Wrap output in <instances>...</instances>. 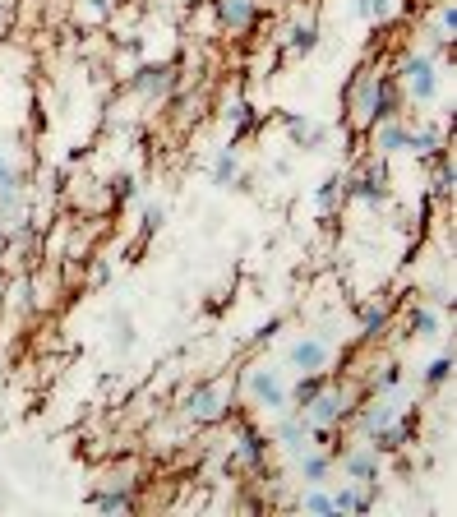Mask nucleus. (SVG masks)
Returning a JSON list of instances; mask_svg holds the SVG:
<instances>
[{"mask_svg":"<svg viewBox=\"0 0 457 517\" xmlns=\"http://www.w3.org/2000/svg\"><path fill=\"white\" fill-rule=\"evenodd\" d=\"M347 411H351V393H347V388H319V393H314L310 402L301 407V416H305L310 430H328V425H337Z\"/></svg>","mask_w":457,"mask_h":517,"instance_id":"nucleus-1","label":"nucleus"},{"mask_svg":"<svg viewBox=\"0 0 457 517\" xmlns=\"http://www.w3.org/2000/svg\"><path fill=\"white\" fill-rule=\"evenodd\" d=\"M245 393L254 397V407L287 411V384H282V374L268 370V365H254V370L245 374Z\"/></svg>","mask_w":457,"mask_h":517,"instance_id":"nucleus-2","label":"nucleus"},{"mask_svg":"<svg viewBox=\"0 0 457 517\" xmlns=\"http://www.w3.org/2000/svg\"><path fill=\"white\" fill-rule=\"evenodd\" d=\"M402 84L416 102H434L439 97V74H434V61L430 56H407L402 61Z\"/></svg>","mask_w":457,"mask_h":517,"instance_id":"nucleus-3","label":"nucleus"},{"mask_svg":"<svg viewBox=\"0 0 457 517\" xmlns=\"http://www.w3.org/2000/svg\"><path fill=\"white\" fill-rule=\"evenodd\" d=\"M227 411V384L213 379V384H199L190 397H185V416L190 421H217Z\"/></svg>","mask_w":457,"mask_h":517,"instance_id":"nucleus-4","label":"nucleus"},{"mask_svg":"<svg viewBox=\"0 0 457 517\" xmlns=\"http://www.w3.org/2000/svg\"><path fill=\"white\" fill-rule=\"evenodd\" d=\"M328 356H333V347H328L324 337H301V342L291 347V365L301 374H319L328 365Z\"/></svg>","mask_w":457,"mask_h":517,"instance_id":"nucleus-5","label":"nucleus"},{"mask_svg":"<svg viewBox=\"0 0 457 517\" xmlns=\"http://www.w3.org/2000/svg\"><path fill=\"white\" fill-rule=\"evenodd\" d=\"M342 476H347V481H379V448L374 444L351 448V453L342 457Z\"/></svg>","mask_w":457,"mask_h":517,"instance_id":"nucleus-6","label":"nucleus"},{"mask_svg":"<svg viewBox=\"0 0 457 517\" xmlns=\"http://www.w3.org/2000/svg\"><path fill=\"white\" fill-rule=\"evenodd\" d=\"M374 504V481H342V490L333 494L337 513H370Z\"/></svg>","mask_w":457,"mask_h":517,"instance_id":"nucleus-7","label":"nucleus"},{"mask_svg":"<svg viewBox=\"0 0 457 517\" xmlns=\"http://www.w3.org/2000/svg\"><path fill=\"white\" fill-rule=\"evenodd\" d=\"M277 444L287 448V453L310 448V425H305V416H282V421H277Z\"/></svg>","mask_w":457,"mask_h":517,"instance_id":"nucleus-8","label":"nucleus"},{"mask_svg":"<svg viewBox=\"0 0 457 517\" xmlns=\"http://www.w3.org/2000/svg\"><path fill=\"white\" fill-rule=\"evenodd\" d=\"M217 14L231 33H245L254 24V0H217Z\"/></svg>","mask_w":457,"mask_h":517,"instance_id":"nucleus-9","label":"nucleus"},{"mask_svg":"<svg viewBox=\"0 0 457 517\" xmlns=\"http://www.w3.org/2000/svg\"><path fill=\"white\" fill-rule=\"evenodd\" d=\"M374 148H379V153H402V148H407V125H397L393 116H388V121H374Z\"/></svg>","mask_w":457,"mask_h":517,"instance_id":"nucleus-10","label":"nucleus"},{"mask_svg":"<svg viewBox=\"0 0 457 517\" xmlns=\"http://www.w3.org/2000/svg\"><path fill=\"white\" fill-rule=\"evenodd\" d=\"M231 181L245 185L241 181V157L231 153V148H222V153L213 157V185H222V190H231Z\"/></svg>","mask_w":457,"mask_h":517,"instance_id":"nucleus-11","label":"nucleus"},{"mask_svg":"<svg viewBox=\"0 0 457 517\" xmlns=\"http://www.w3.org/2000/svg\"><path fill=\"white\" fill-rule=\"evenodd\" d=\"M351 199H361V204H379L384 199V171H365L356 176V185H347Z\"/></svg>","mask_w":457,"mask_h":517,"instance_id":"nucleus-12","label":"nucleus"},{"mask_svg":"<svg viewBox=\"0 0 457 517\" xmlns=\"http://www.w3.org/2000/svg\"><path fill=\"white\" fill-rule=\"evenodd\" d=\"M287 134H291V144H296V148H319V144H324V125L301 121V116H291V121H287Z\"/></svg>","mask_w":457,"mask_h":517,"instance_id":"nucleus-13","label":"nucleus"},{"mask_svg":"<svg viewBox=\"0 0 457 517\" xmlns=\"http://www.w3.org/2000/svg\"><path fill=\"white\" fill-rule=\"evenodd\" d=\"M134 88L144 97H162V93H171V70L167 65H157V70H144L139 79H134Z\"/></svg>","mask_w":457,"mask_h":517,"instance_id":"nucleus-14","label":"nucleus"},{"mask_svg":"<svg viewBox=\"0 0 457 517\" xmlns=\"http://www.w3.org/2000/svg\"><path fill=\"white\" fill-rule=\"evenodd\" d=\"M328 462L324 453H310V448H301V476H305V485H324V476H328Z\"/></svg>","mask_w":457,"mask_h":517,"instance_id":"nucleus-15","label":"nucleus"},{"mask_svg":"<svg viewBox=\"0 0 457 517\" xmlns=\"http://www.w3.org/2000/svg\"><path fill=\"white\" fill-rule=\"evenodd\" d=\"M397 416H393V407H388V402H374V407H365V416H361V425H365V434H379V430H388V425H393Z\"/></svg>","mask_w":457,"mask_h":517,"instance_id":"nucleus-16","label":"nucleus"},{"mask_svg":"<svg viewBox=\"0 0 457 517\" xmlns=\"http://www.w3.org/2000/svg\"><path fill=\"white\" fill-rule=\"evenodd\" d=\"M453 33H457V14H453V5H444V10H439V24L430 28V42L434 47H448Z\"/></svg>","mask_w":457,"mask_h":517,"instance_id":"nucleus-17","label":"nucleus"},{"mask_svg":"<svg viewBox=\"0 0 457 517\" xmlns=\"http://www.w3.org/2000/svg\"><path fill=\"white\" fill-rule=\"evenodd\" d=\"M301 508H305V513H314V517H328V513H337V508H333V494H328V490H319V485H310V490H305Z\"/></svg>","mask_w":457,"mask_h":517,"instance_id":"nucleus-18","label":"nucleus"},{"mask_svg":"<svg viewBox=\"0 0 457 517\" xmlns=\"http://www.w3.org/2000/svg\"><path fill=\"white\" fill-rule=\"evenodd\" d=\"M439 144H444V134H439V130H407V148H411V153H439Z\"/></svg>","mask_w":457,"mask_h":517,"instance_id":"nucleus-19","label":"nucleus"},{"mask_svg":"<svg viewBox=\"0 0 457 517\" xmlns=\"http://www.w3.org/2000/svg\"><path fill=\"white\" fill-rule=\"evenodd\" d=\"M314 42H319V28H314V24H296V28H291V51H296V56H310Z\"/></svg>","mask_w":457,"mask_h":517,"instance_id":"nucleus-20","label":"nucleus"},{"mask_svg":"<svg viewBox=\"0 0 457 517\" xmlns=\"http://www.w3.org/2000/svg\"><path fill=\"white\" fill-rule=\"evenodd\" d=\"M411 333H416V337H434V333H439V314L425 310V305H421V310H411Z\"/></svg>","mask_w":457,"mask_h":517,"instance_id":"nucleus-21","label":"nucleus"},{"mask_svg":"<svg viewBox=\"0 0 457 517\" xmlns=\"http://www.w3.org/2000/svg\"><path fill=\"white\" fill-rule=\"evenodd\" d=\"M356 14L379 24V19H388V14H393V0H356Z\"/></svg>","mask_w":457,"mask_h":517,"instance_id":"nucleus-22","label":"nucleus"},{"mask_svg":"<svg viewBox=\"0 0 457 517\" xmlns=\"http://www.w3.org/2000/svg\"><path fill=\"white\" fill-rule=\"evenodd\" d=\"M227 121H231V134L250 130V107H245V97H236V102L227 107Z\"/></svg>","mask_w":457,"mask_h":517,"instance_id":"nucleus-23","label":"nucleus"},{"mask_svg":"<svg viewBox=\"0 0 457 517\" xmlns=\"http://www.w3.org/2000/svg\"><path fill=\"white\" fill-rule=\"evenodd\" d=\"M314 393H319V374H301V384H296V393H287V397H296V402L305 407V402H310Z\"/></svg>","mask_w":457,"mask_h":517,"instance_id":"nucleus-24","label":"nucleus"},{"mask_svg":"<svg viewBox=\"0 0 457 517\" xmlns=\"http://www.w3.org/2000/svg\"><path fill=\"white\" fill-rule=\"evenodd\" d=\"M448 370H453V361H448V356H439V361L425 365V379H430V384H444Z\"/></svg>","mask_w":457,"mask_h":517,"instance_id":"nucleus-25","label":"nucleus"},{"mask_svg":"<svg viewBox=\"0 0 457 517\" xmlns=\"http://www.w3.org/2000/svg\"><path fill=\"white\" fill-rule=\"evenodd\" d=\"M97 508H107V513H125V508H130V494H97Z\"/></svg>","mask_w":457,"mask_h":517,"instance_id":"nucleus-26","label":"nucleus"},{"mask_svg":"<svg viewBox=\"0 0 457 517\" xmlns=\"http://www.w3.org/2000/svg\"><path fill=\"white\" fill-rule=\"evenodd\" d=\"M453 181H457V171L448 167V162H439V176H434V190H439V194H448V190H453Z\"/></svg>","mask_w":457,"mask_h":517,"instance_id":"nucleus-27","label":"nucleus"},{"mask_svg":"<svg viewBox=\"0 0 457 517\" xmlns=\"http://www.w3.org/2000/svg\"><path fill=\"white\" fill-rule=\"evenodd\" d=\"M402 384V370H397V365H388L384 374H379V393H388V388H397Z\"/></svg>","mask_w":457,"mask_h":517,"instance_id":"nucleus-28","label":"nucleus"},{"mask_svg":"<svg viewBox=\"0 0 457 517\" xmlns=\"http://www.w3.org/2000/svg\"><path fill=\"white\" fill-rule=\"evenodd\" d=\"M384 319H388V305L370 310V314H365V333H374V328H384Z\"/></svg>","mask_w":457,"mask_h":517,"instance_id":"nucleus-29","label":"nucleus"},{"mask_svg":"<svg viewBox=\"0 0 457 517\" xmlns=\"http://www.w3.org/2000/svg\"><path fill=\"white\" fill-rule=\"evenodd\" d=\"M5 185H14V167L5 162V153H0V190H5Z\"/></svg>","mask_w":457,"mask_h":517,"instance_id":"nucleus-30","label":"nucleus"}]
</instances>
